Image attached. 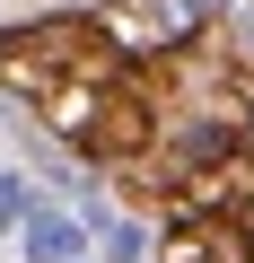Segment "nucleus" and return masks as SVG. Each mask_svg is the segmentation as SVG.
Segmentation results:
<instances>
[{"instance_id":"obj_5","label":"nucleus","mask_w":254,"mask_h":263,"mask_svg":"<svg viewBox=\"0 0 254 263\" xmlns=\"http://www.w3.org/2000/svg\"><path fill=\"white\" fill-rule=\"evenodd\" d=\"M35 202H44V193H35V176H0V237H18Z\"/></svg>"},{"instance_id":"obj_7","label":"nucleus","mask_w":254,"mask_h":263,"mask_svg":"<svg viewBox=\"0 0 254 263\" xmlns=\"http://www.w3.org/2000/svg\"><path fill=\"white\" fill-rule=\"evenodd\" d=\"M210 9H219V0H158V27H167V35L184 44V35H193V27L210 18Z\"/></svg>"},{"instance_id":"obj_6","label":"nucleus","mask_w":254,"mask_h":263,"mask_svg":"<svg viewBox=\"0 0 254 263\" xmlns=\"http://www.w3.org/2000/svg\"><path fill=\"white\" fill-rule=\"evenodd\" d=\"M96 237H105V263H149V228L141 219H105Z\"/></svg>"},{"instance_id":"obj_3","label":"nucleus","mask_w":254,"mask_h":263,"mask_svg":"<svg viewBox=\"0 0 254 263\" xmlns=\"http://www.w3.org/2000/svg\"><path fill=\"white\" fill-rule=\"evenodd\" d=\"M237 149H245V132H237L228 114H202V123H184V132H175V176L219 167V158H237Z\"/></svg>"},{"instance_id":"obj_1","label":"nucleus","mask_w":254,"mask_h":263,"mask_svg":"<svg viewBox=\"0 0 254 263\" xmlns=\"http://www.w3.org/2000/svg\"><path fill=\"white\" fill-rule=\"evenodd\" d=\"M0 88L18 105H35L53 132L88 141V123L105 114V97L123 88V44L105 18H35L0 35Z\"/></svg>"},{"instance_id":"obj_8","label":"nucleus","mask_w":254,"mask_h":263,"mask_svg":"<svg viewBox=\"0 0 254 263\" xmlns=\"http://www.w3.org/2000/svg\"><path fill=\"white\" fill-rule=\"evenodd\" d=\"M79 263H88V254H79Z\"/></svg>"},{"instance_id":"obj_2","label":"nucleus","mask_w":254,"mask_h":263,"mask_svg":"<svg viewBox=\"0 0 254 263\" xmlns=\"http://www.w3.org/2000/svg\"><path fill=\"white\" fill-rule=\"evenodd\" d=\"M18 246H27V263H79V254L96 246V228L70 219V211H53V202H35L27 228H18Z\"/></svg>"},{"instance_id":"obj_4","label":"nucleus","mask_w":254,"mask_h":263,"mask_svg":"<svg viewBox=\"0 0 254 263\" xmlns=\"http://www.w3.org/2000/svg\"><path fill=\"white\" fill-rule=\"evenodd\" d=\"M158 263H237V237L228 228H210V219H184L175 237H167V254Z\"/></svg>"}]
</instances>
